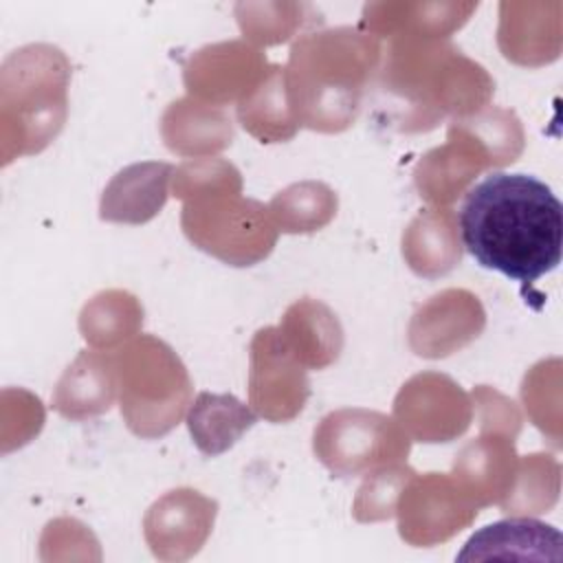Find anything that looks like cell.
I'll return each mask as SVG.
<instances>
[{"label":"cell","instance_id":"obj_13","mask_svg":"<svg viewBox=\"0 0 563 563\" xmlns=\"http://www.w3.org/2000/svg\"><path fill=\"white\" fill-rule=\"evenodd\" d=\"M218 504L194 488H176L158 497L143 519L145 541L156 559L183 561L194 556L209 532Z\"/></svg>","mask_w":563,"mask_h":563},{"label":"cell","instance_id":"obj_28","mask_svg":"<svg viewBox=\"0 0 563 563\" xmlns=\"http://www.w3.org/2000/svg\"><path fill=\"white\" fill-rule=\"evenodd\" d=\"M561 490V466L552 455L519 457L510 493L499 504L506 515H539L554 508Z\"/></svg>","mask_w":563,"mask_h":563},{"label":"cell","instance_id":"obj_30","mask_svg":"<svg viewBox=\"0 0 563 563\" xmlns=\"http://www.w3.org/2000/svg\"><path fill=\"white\" fill-rule=\"evenodd\" d=\"M172 191L183 202L198 196L242 191V178L235 165L222 158H189L174 167Z\"/></svg>","mask_w":563,"mask_h":563},{"label":"cell","instance_id":"obj_4","mask_svg":"<svg viewBox=\"0 0 563 563\" xmlns=\"http://www.w3.org/2000/svg\"><path fill=\"white\" fill-rule=\"evenodd\" d=\"M521 150L523 128L517 114L486 106L451 121L446 143L427 152L416 165V187L429 205H449L479 172L515 163Z\"/></svg>","mask_w":563,"mask_h":563},{"label":"cell","instance_id":"obj_1","mask_svg":"<svg viewBox=\"0 0 563 563\" xmlns=\"http://www.w3.org/2000/svg\"><path fill=\"white\" fill-rule=\"evenodd\" d=\"M460 235L479 266L534 284L561 264L563 207L543 180L493 172L464 194Z\"/></svg>","mask_w":563,"mask_h":563},{"label":"cell","instance_id":"obj_31","mask_svg":"<svg viewBox=\"0 0 563 563\" xmlns=\"http://www.w3.org/2000/svg\"><path fill=\"white\" fill-rule=\"evenodd\" d=\"M268 7V18L260 15L253 4H238L235 7V15H238V22H240V29L244 33V37H249L253 44H279V42H286L292 31L301 24V18H297V13L301 15V7L295 15L286 18L284 11H288L290 4H266Z\"/></svg>","mask_w":563,"mask_h":563},{"label":"cell","instance_id":"obj_2","mask_svg":"<svg viewBox=\"0 0 563 563\" xmlns=\"http://www.w3.org/2000/svg\"><path fill=\"white\" fill-rule=\"evenodd\" d=\"M374 81L376 106L400 132L431 130L446 114H475L495 92V81L479 64L438 40H396Z\"/></svg>","mask_w":563,"mask_h":563},{"label":"cell","instance_id":"obj_18","mask_svg":"<svg viewBox=\"0 0 563 563\" xmlns=\"http://www.w3.org/2000/svg\"><path fill=\"white\" fill-rule=\"evenodd\" d=\"M499 46L523 66L550 64L561 53V2H501Z\"/></svg>","mask_w":563,"mask_h":563},{"label":"cell","instance_id":"obj_19","mask_svg":"<svg viewBox=\"0 0 563 563\" xmlns=\"http://www.w3.org/2000/svg\"><path fill=\"white\" fill-rule=\"evenodd\" d=\"M279 339L306 369L332 365L343 350V328L330 306L301 297L290 303L277 325Z\"/></svg>","mask_w":563,"mask_h":563},{"label":"cell","instance_id":"obj_15","mask_svg":"<svg viewBox=\"0 0 563 563\" xmlns=\"http://www.w3.org/2000/svg\"><path fill=\"white\" fill-rule=\"evenodd\" d=\"M519 455L515 438L497 431H484L482 438L468 442L453 462V479L477 506L501 504L510 493Z\"/></svg>","mask_w":563,"mask_h":563},{"label":"cell","instance_id":"obj_16","mask_svg":"<svg viewBox=\"0 0 563 563\" xmlns=\"http://www.w3.org/2000/svg\"><path fill=\"white\" fill-rule=\"evenodd\" d=\"M484 559H510V561H561L563 537L561 532L532 519L528 515H510L477 530L455 556V561H484Z\"/></svg>","mask_w":563,"mask_h":563},{"label":"cell","instance_id":"obj_5","mask_svg":"<svg viewBox=\"0 0 563 563\" xmlns=\"http://www.w3.org/2000/svg\"><path fill=\"white\" fill-rule=\"evenodd\" d=\"M119 407L128 429L141 438L169 433L191 398V378L178 354L161 339L141 334L114 352Z\"/></svg>","mask_w":563,"mask_h":563},{"label":"cell","instance_id":"obj_23","mask_svg":"<svg viewBox=\"0 0 563 563\" xmlns=\"http://www.w3.org/2000/svg\"><path fill=\"white\" fill-rule=\"evenodd\" d=\"M402 257L420 277L451 273L462 260L455 213L444 207L420 209L402 233Z\"/></svg>","mask_w":563,"mask_h":563},{"label":"cell","instance_id":"obj_29","mask_svg":"<svg viewBox=\"0 0 563 563\" xmlns=\"http://www.w3.org/2000/svg\"><path fill=\"white\" fill-rule=\"evenodd\" d=\"M413 475L416 471L405 462L389 464L367 473L352 506L354 519L367 523V521H385L394 517L400 493Z\"/></svg>","mask_w":563,"mask_h":563},{"label":"cell","instance_id":"obj_14","mask_svg":"<svg viewBox=\"0 0 563 563\" xmlns=\"http://www.w3.org/2000/svg\"><path fill=\"white\" fill-rule=\"evenodd\" d=\"M486 314L479 299L462 288H449L420 306L409 323V345L418 356L444 358L479 336Z\"/></svg>","mask_w":563,"mask_h":563},{"label":"cell","instance_id":"obj_7","mask_svg":"<svg viewBox=\"0 0 563 563\" xmlns=\"http://www.w3.org/2000/svg\"><path fill=\"white\" fill-rule=\"evenodd\" d=\"M312 451L334 477H358L405 462L411 438L394 416L345 407L330 411L314 427Z\"/></svg>","mask_w":563,"mask_h":563},{"label":"cell","instance_id":"obj_26","mask_svg":"<svg viewBox=\"0 0 563 563\" xmlns=\"http://www.w3.org/2000/svg\"><path fill=\"white\" fill-rule=\"evenodd\" d=\"M143 323V308L134 295L125 290H103L95 295L81 310L79 330L95 350H110L134 336Z\"/></svg>","mask_w":563,"mask_h":563},{"label":"cell","instance_id":"obj_24","mask_svg":"<svg viewBox=\"0 0 563 563\" xmlns=\"http://www.w3.org/2000/svg\"><path fill=\"white\" fill-rule=\"evenodd\" d=\"M257 420V413L233 394L200 391L187 411V429L200 453L216 457L229 451Z\"/></svg>","mask_w":563,"mask_h":563},{"label":"cell","instance_id":"obj_25","mask_svg":"<svg viewBox=\"0 0 563 563\" xmlns=\"http://www.w3.org/2000/svg\"><path fill=\"white\" fill-rule=\"evenodd\" d=\"M238 121L260 143H282L301 128L286 86L284 66L271 64L262 81L238 103Z\"/></svg>","mask_w":563,"mask_h":563},{"label":"cell","instance_id":"obj_3","mask_svg":"<svg viewBox=\"0 0 563 563\" xmlns=\"http://www.w3.org/2000/svg\"><path fill=\"white\" fill-rule=\"evenodd\" d=\"M380 64V40L358 26L301 35L284 66L288 97L301 125L319 132L350 128Z\"/></svg>","mask_w":563,"mask_h":563},{"label":"cell","instance_id":"obj_11","mask_svg":"<svg viewBox=\"0 0 563 563\" xmlns=\"http://www.w3.org/2000/svg\"><path fill=\"white\" fill-rule=\"evenodd\" d=\"M473 411L471 396L438 372L416 374L394 400V418L418 442H451L468 429Z\"/></svg>","mask_w":563,"mask_h":563},{"label":"cell","instance_id":"obj_22","mask_svg":"<svg viewBox=\"0 0 563 563\" xmlns=\"http://www.w3.org/2000/svg\"><path fill=\"white\" fill-rule=\"evenodd\" d=\"M161 132L172 152L198 158L220 152L233 141V125L222 108L194 97L169 103L161 121Z\"/></svg>","mask_w":563,"mask_h":563},{"label":"cell","instance_id":"obj_9","mask_svg":"<svg viewBox=\"0 0 563 563\" xmlns=\"http://www.w3.org/2000/svg\"><path fill=\"white\" fill-rule=\"evenodd\" d=\"M13 57L18 59V119L29 121L24 154H31L46 147L64 125L70 66L53 46H26Z\"/></svg>","mask_w":563,"mask_h":563},{"label":"cell","instance_id":"obj_10","mask_svg":"<svg viewBox=\"0 0 563 563\" xmlns=\"http://www.w3.org/2000/svg\"><path fill=\"white\" fill-rule=\"evenodd\" d=\"M249 402L268 422H288L301 413L310 383L306 367L288 352L275 325L260 328L249 350Z\"/></svg>","mask_w":563,"mask_h":563},{"label":"cell","instance_id":"obj_17","mask_svg":"<svg viewBox=\"0 0 563 563\" xmlns=\"http://www.w3.org/2000/svg\"><path fill=\"white\" fill-rule=\"evenodd\" d=\"M174 165L163 161L132 163L117 172L106 185L99 202V218L119 224H145L167 202Z\"/></svg>","mask_w":563,"mask_h":563},{"label":"cell","instance_id":"obj_27","mask_svg":"<svg viewBox=\"0 0 563 563\" xmlns=\"http://www.w3.org/2000/svg\"><path fill=\"white\" fill-rule=\"evenodd\" d=\"M334 189L319 180L292 183L268 202V213L282 233H312L336 216Z\"/></svg>","mask_w":563,"mask_h":563},{"label":"cell","instance_id":"obj_20","mask_svg":"<svg viewBox=\"0 0 563 563\" xmlns=\"http://www.w3.org/2000/svg\"><path fill=\"white\" fill-rule=\"evenodd\" d=\"M117 391L114 354L86 350L62 374L51 405L68 420H86L106 413L112 407Z\"/></svg>","mask_w":563,"mask_h":563},{"label":"cell","instance_id":"obj_12","mask_svg":"<svg viewBox=\"0 0 563 563\" xmlns=\"http://www.w3.org/2000/svg\"><path fill=\"white\" fill-rule=\"evenodd\" d=\"M266 57L246 42L209 44L194 53L185 66L189 97L222 108L242 101L266 75Z\"/></svg>","mask_w":563,"mask_h":563},{"label":"cell","instance_id":"obj_21","mask_svg":"<svg viewBox=\"0 0 563 563\" xmlns=\"http://www.w3.org/2000/svg\"><path fill=\"white\" fill-rule=\"evenodd\" d=\"M477 9V2H396V4H365L363 24L376 37L396 40H438L449 37L460 29L468 15Z\"/></svg>","mask_w":563,"mask_h":563},{"label":"cell","instance_id":"obj_8","mask_svg":"<svg viewBox=\"0 0 563 563\" xmlns=\"http://www.w3.org/2000/svg\"><path fill=\"white\" fill-rule=\"evenodd\" d=\"M477 510L451 473H416L396 506L398 532L409 545L431 548L471 526Z\"/></svg>","mask_w":563,"mask_h":563},{"label":"cell","instance_id":"obj_6","mask_svg":"<svg viewBox=\"0 0 563 563\" xmlns=\"http://www.w3.org/2000/svg\"><path fill=\"white\" fill-rule=\"evenodd\" d=\"M224 191L189 198L180 224L200 251L231 266H253L268 257L277 242V227L260 200Z\"/></svg>","mask_w":563,"mask_h":563}]
</instances>
